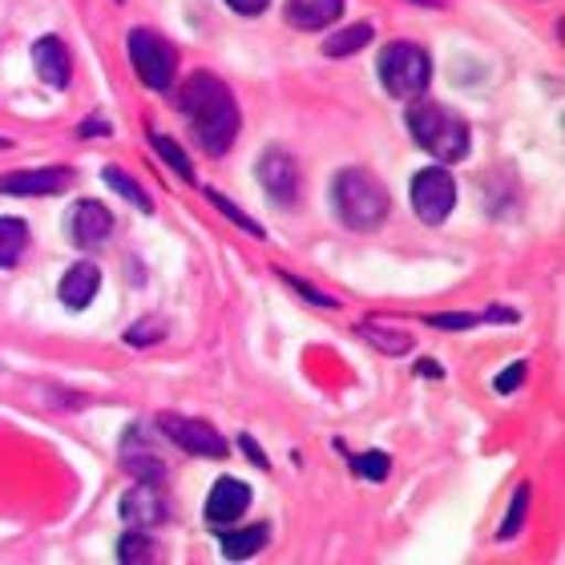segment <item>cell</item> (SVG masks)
<instances>
[{"instance_id":"30bf717a","label":"cell","mask_w":565,"mask_h":565,"mask_svg":"<svg viewBox=\"0 0 565 565\" xmlns=\"http://www.w3.org/2000/svg\"><path fill=\"white\" fill-rule=\"evenodd\" d=\"M109 231H114V214L102 206V202H77L70 214H65V235H70L73 247H97L106 243Z\"/></svg>"},{"instance_id":"d4e9b609","label":"cell","mask_w":565,"mask_h":565,"mask_svg":"<svg viewBox=\"0 0 565 565\" xmlns=\"http://www.w3.org/2000/svg\"><path fill=\"white\" fill-rule=\"evenodd\" d=\"M202 194H206V199H211V202H214V206H218V211H223V214H226V218H231V223H235V226H243V231H247V235L263 238V226H259V223H255V218H250V214H247V211H238L235 202H226V199H223V190H214V186H206V190H202Z\"/></svg>"},{"instance_id":"cb8c5ba5","label":"cell","mask_w":565,"mask_h":565,"mask_svg":"<svg viewBox=\"0 0 565 565\" xmlns=\"http://www.w3.org/2000/svg\"><path fill=\"white\" fill-rule=\"evenodd\" d=\"M525 513H530V484H518V493H513V501H509L505 525H501V542L518 537L521 525H525Z\"/></svg>"},{"instance_id":"ffe728a7","label":"cell","mask_w":565,"mask_h":565,"mask_svg":"<svg viewBox=\"0 0 565 565\" xmlns=\"http://www.w3.org/2000/svg\"><path fill=\"white\" fill-rule=\"evenodd\" d=\"M102 182H106L109 190H118V194H121L126 202H134V206H138L141 214H150V211H153L150 194H146V190H141L138 182H134V178L126 174V170H118V166H106V170H102Z\"/></svg>"},{"instance_id":"4316f807","label":"cell","mask_w":565,"mask_h":565,"mask_svg":"<svg viewBox=\"0 0 565 565\" xmlns=\"http://www.w3.org/2000/svg\"><path fill=\"white\" fill-rule=\"evenodd\" d=\"M355 472L367 477V481H384L388 477V457L384 452H364V457H355Z\"/></svg>"},{"instance_id":"e0dca14e","label":"cell","mask_w":565,"mask_h":565,"mask_svg":"<svg viewBox=\"0 0 565 565\" xmlns=\"http://www.w3.org/2000/svg\"><path fill=\"white\" fill-rule=\"evenodd\" d=\"M360 340H367L376 352L384 355H404L413 352V335L408 331H396V328H384V323H376V319H367V323H360Z\"/></svg>"},{"instance_id":"5bb4252c","label":"cell","mask_w":565,"mask_h":565,"mask_svg":"<svg viewBox=\"0 0 565 565\" xmlns=\"http://www.w3.org/2000/svg\"><path fill=\"white\" fill-rule=\"evenodd\" d=\"M121 469L130 472L134 481H146V484H162L166 481V465L153 457L150 445H141L138 428H130V436L121 440Z\"/></svg>"},{"instance_id":"ac0fdd59","label":"cell","mask_w":565,"mask_h":565,"mask_svg":"<svg viewBox=\"0 0 565 565\" xmlns=\"http://www.w3.org/2000/svg\"><path fill=\"white\" fill-rule=\"evenodd\" d=\"M372 36H376L372 24H348V29H340V33H331L328 41H323V53H328V57H352V53H360L364 45H372Z\"/></svg>"},{"instance_id":"8992f818","label":"cell","mask_w":565,"mask_h":565,"mask_svg":"<svg viewBox=\"0 0 565 565\" xmlns=\"http://www.w3.org/2000/svg\"><path fill=\"white\" fill-rule=\"evenodd\" d=\"M457 206V182L445 166H428L413 178V211L420 214V223L440 226Z\"/></svg>"},{"instance_id":"8fae6325","label":"cell","mask_w":565,"mask_h":565,"mask_svg":"<svg viewBox=\"0 0 565 565\" xmlns=\"http://www.w3.org/2000/svg\"><path fill=\"white\" fill-rule=\"evenodd\" d=\"M250 509V484L238 477H218L206 497V521L211 525H231L235 518H243Z\"/></svg>"},{"instance_id":"4dcf8cb0","label":"cell","mask_w":565,"mask_h":565,"mask_svg":"<svg viewBox=\"0 0 565 565\" xmlns=\"http://www.w3.org/2000/svg\"><path fill=\"white\" fill-rule=\"evenodd\" d=\"M226 4H231L235 12H243V17H259V12L267 9L271 0H226Z\"/></svg>"},{"instance_id":"4fadbf2b","label":"cell","mask_w":565,"mask_h":565,"mask_svg":"<svg viewBox=\"0 0 565 565\" xmlns=\"http://www.w3.org/2000/svg\"><path fill=\"white\" fill-rule=\"evenodd\" d=\"M33 70L45 85L65 89V85H70V73H73L65 41H57V36H41V41L33 45Z\"/></svg>"},{"instance_id":"3957f363","label":"cell","mask_w":565,"mask_h":565,"mask_svg":"<svg viewBox=\"0 0 565 565\" xmlns=\"http://www.w3.org/2000/svg\"><path fill=\"white\" fill-rule=\"evenodd\" d=\"M408 130H413L416 146L433 153L436 162H460L469 153V126L440 102H428V97L413 102L408 106Z\"/></svg>"},{"instance_id":"d6986e66","label":"cell","mask_w":565,"mask_h":565,"mask_svg":"<svg viewBox=\"0 0 565 565\" xmlns=\"http://www.w3.org/2000/svg\"><path fill=\"white\" fill-rule=\"evenodd\" d=\"M267 545V525H250V530L223 533V554L231 562H243V557H255Z\"/></svg>"},{"instance_id":"603a6c76","label":"cell","mask_w":565,"mask_h":565,"mask_svg":"<svg viewBox=\"0 0 565 565\" xmlns=\"http://www.w3.org/2000/svg\"><path fill=\"white\" fill-rule=\"evenodd\" d=\"M150 141H153V150L162 153L166 162L174 166L178 174L186 178V182H194V166H190V158H186V150H182V146H178L174 138H166V134H158V130H150Z\"/></svg>"},{"instance_id":"9a60e30c","label":"cell","mask_w":565,"mask_h":565,"mask_svg":"<svg viewBox=\"0 0 565 565\" xmlns=\"http://www.w3.org/2000/svg\"><path fill=\"white\" fill-rule=\"evenodd\" d=\"M282 12H287V24L307 29V33H319V29H328V24L340 21L343 0H287Z\"/></svg>"},{"instance_id":"d6a6232c","label":"cell","mask_w":565,"mask_h":565,"mask_svg":"<svg viewBox=\"0 0 565 565\" xmlns=\"http://www.w3.org/2000/svg\"><path fill=\"white\" fill-rule=\"evenodd\" d=\"M238 445L247 448V457L255 460V465H267V457H263V452H259V445H255V440H250V436H238Z\"/></svg>"},{"instance_id":"2e32d148","label":"cell","mask_w":565,"mask_h":565,"mask_svg":"<svg viewBox=\"0 0 565 565\" xmlns=\"http://www.w3.org/2000/svg\"><path fill=\"white\" fill-rule=\"evenodd\" d=\"M97 287H102V275H97L94 263H73L70 271H65V279H61V303L82 311V307L94 303Z\"/></svg>"},{"instance_id":"f1b7e54d","label":"cell","mask_w":565,"mask_h":565,"mask_svg":"<svg viewBox=\"0 0 565 565\" xmlns=\"http://www.w3.org/2000/svg\"><path fill=\"white\" fill-rule=\"evenodd\" d=\"M521 380H525V364L518 360V364H509L505 372H501V376L493 380V388L501 392V396H513V392L521 388Z\"/></svg>"},{"instance_id":"6da1fadb","label":"cell","mask_w":565,"mask_h":565,"mask_svg":"<svg viewBox=\"0 0 565 565\" xmlns=\"http://www.w3.org/2000/svg\"><path fill=\"white\" fill-rule=\"evenodd\" d=\"M178 109L190 118L194 126V138L202 141L206 153H226L238 138V106L231 89H226L214 73H194L182 89H178Z\"/></svg>"},{"instance_id":"5b68a950","label":"cell","mask_w":565,"mask_h":565,"mask_svg":"<svg viewBox=\"0 0 565 565\" xmlns=\"http://www.w3.org/2000/svg\"><path fill=\"white\" fill-rule=\"evenodd\" d=\"M126 49H130V65L138 73L141 82L166 94L170 85H174V73H178V49L158 36L153 29H130L126 36Z\"/></svg>"},{"instance_id":"ba28073f","label":"cell","mask_w":565,"mask_h":565,"mask_svg":"<svg viewBox=\"0 0 565 565\" xmlns=\"http://www.w3.org/2000/svg\"><path fill=\"white\" fill-rule=\"evenodd\" d=\"M255 174H259L263 190H267L279 206H291V202L299 199V166H295L291 153L279 150V146H271V150L259 153Z\"/></svg>"},{"instance_id":"484cf974","label":"cell","mask_w":565,"mask_h":565,"mask_svg":"<svg viewBox=\"0 0 565 565\" xmlns=\"http://www.w3.org/2000/svg\"><path fill=\"white\" fill-rule=\"evenodd\" d=\"M282 282H287V287H291L295 295H303L307 303H316V307H331V311H335V307H340V299H331V295H319L316 287H311V282L295 279V275H287V271H282Z\"/></svg>"},{"instance_id":"44dd1931","label":"cell","mask_w":565,"mask_h":565,"mask_svg":"<svg viewBox=\"0 0 565 565\" xmlns=\"http://www.w3.org/2000/svg\"><path fill=\"white\" fill-rule=\"evenodd\" d=\"M29 247V231L21 218H0V267H12Z\"/></svg>"},{"instance_id":"7a4b0ae2","label":"cell","mask_w":565,"mask_h":565,"mask_svg":"<svg viewBox=\"0 0 565 565\" xmlns=\"http://www.w3.org/2000/svg\"><path fill=\"white\" fill-rule=\"evenodd\" d=\"M331 206L340 214V223L352 226V231H376L392 211L384 182L376 174L360 170V166H348V170L335 174V182H331Z\"/></svg>"},{"instance_id":"52a82bcc","label":"cell","mask_w":565,"mask_h":565,"mask_svg":"<svg viewBox=\"0 0 565 565\" xmlns=\"http://www.w3.org/2000/svg\"><path fill=\"white\" fill-rule=\"evenodd\" d=\"M158 428L162 436H170L182 452L190 457H211V460H223L231 452L226 445V436L218 428H211L206 420H194V416H178V413H162L158 416Z\"/></svg>"},{"instance_id":"83f0119b","label":"cell","mask_w":565,"mask_h":565,"mask_svg":"<svg viewBox=\"0 0 565 565\" xmlns=\"http://www.w3.org/2000/svg\"><path fill=\"white\" fill-rule=\"evenodd\" d=\"M162 319H141L138 328H130L126 331V343H134V348H146V343H153V340H162Z\"/></svg>"},{"instance_id":"9c48e42d","label":"cell","mask_w":565,"mask_h":565,"mask_svg":"<svg viewBox=\"0 0 565 565\" xmlns=\"http://www.w3.org/2000/svg\"><path fill=\"white\" fill-rule=\"evenodd\" d=\"M73 186V170L65 166H49V170H17V174H0V194L12 199H45V194H61Z\"/></svg>"},{"instance_id":"7c38bea8","label":"cell","mask_w":565,"mask_h":565,"mask_svg":"<svg viewBox=\"0 0 565 565\" xmlns=\"http://www.w3.org/2000/svg\"><path fill=\"white\" fill-rule=\"evenodd\" d=\"M118 509H121V518L130 521V525H138V530H153V525L170 521V509H166L158 484H146V481L134 484L130 493L121 497Z\"/></svg>"},{"instance_id":"836d02e7","label":"cell","mask_w":565,"mask_h":565,"mask_svg":"<svg viewBox=\"0 0 565 565\" xmlns=\"http://www.w3.org/2000/svg\"><path fill=\"white\" fill-rule=\"evenodd\" d=\"M4 146H9V141H4V138H0V150H4Z\"/></svg>"},{"instance_id":"f546056e","label":"cell","mask_w":565,"mask_h":565,"mask_svg":"<svg viewBox=\"0 0 565 565\" xmlns=\"http://www.w3.org/2000/svg\"><path fill=\"white\" fill-rule=\"evenodd\" d=\"M428 323H433V328H445V331H469L481 323V316H465V311H460V316H433Z\"/></svg>"},{"instance_id":"7402d4cb","label":"cell","mask_w":565,"mask_h":565,"mask_svg":"<svg viewBox=\"0 0 565 565\" xmlns=\"http://www.w3.org/2000/svg\"><path fill=\"white\" fill-rule=\"evenodd\" d=\"M118 562H126V565H134V562H158V545L150 542V537H146V533H126V537H121L118 542Z\"/></svg>"},{"instance_id":"1f68e13d","label":"cell","mask_w":565,"mask_h":565,"mask_svg":"<svg viewBox=\"0 0 565 565\" xmlns=\"http://www.w3.org/2000/svg\"><path fill=\"white\" fill-rule=\"evenodd\" d=\"M102 134H106V138L114 134V130H109V121H102V118H89L82 126V138H102Z\"/></svg>"},{"instance_id":"277c9868","label":"cell","mask_w":565,"mask_h":565,"mask_svg":"<svg viewBox=\"0 0 565 565\" xmlns=\"http://www.w3.org/2000/svg\"><path fill=\"white\" fill-rule=\"evenodd\" d=\"M380 82L392 97H420L433 82V61L413 41H396L380 53Z\"/></svg>"}]
</instances>
